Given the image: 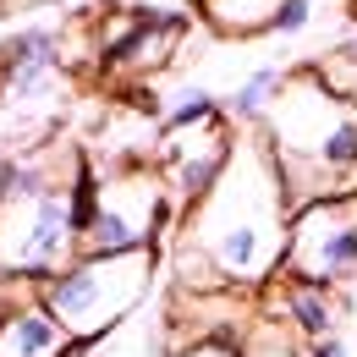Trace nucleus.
Wrapping results in <instances>:
<instances>
[{"instance_id": "f257e3e1", "label": "nucleus", "mask_w": 357, "mask_h": 357, "mask_svg": "<svg viewBox=\"0 0 357 357\" xmlns=\"http://www.w3.org/2000/svg\"><path fill=\"white\" fill-rule=\"evenodd\" d=\"M291 198L264 127H236L220 181L176 220L171 275L176 291H259L286 264Z\"/></svg>"}, {"instance_id": "f03ea898", "label": "nucleus", "mask_w": 357, "mask_h": 357, "mask_svg": "<svg viewBox=\"0 0 357 357\" xmlns=\"http://www.w3.org/2000/svg\"><path fill=\"white\" fill-rule=\"evenodd\" d=\"M264 137L291 209L357 192V99L335 93L313 66L286 72L264 116Z\"/></svg>"}, {"instance_id": "7ed1b4c3", "label": "nucleus", "mask_w": 357, "mask_h": 357, "mask_svg": "<svg viewBox=\"0 0 357 357\" xmlns=\"http://www.w3.org/2000/svg\"><path fill=\"white\" fill-rule=\"evenodd\" d=\"M83 154H22V171L0 198V275L50 280L83 259Z\"/></svg>"}, {"instance_id": "20e7f679", "label": "nucleus", "mask_w": 357, "mask_h": 357, "mask_svg": "<svg viewBox=\"0 0 357 357\" xmlns=\"http://www.w3.org/2000/svg\"><path fill=\"white\" fill-rule=\"evenodd\" d=\"M154 269H160V253L154 248H132V253H83L61 275L39 280V303H45L61 330L77 341V347H93L99 335H110L116 324H127L149 286H154Z\"/></svg>"}, {"instance_id": "39448f33", "label": "nucleus", "mask_w": 357, "mask_h": 357, "mask_svg": "<svg viewBox=\"0 0 357 357\" xmlns=\"http://www.w3.org/2000/svg\"><path fill=\"white\" fill-rule=\"evenodd\" d=\"M181 220L171 204V187L160 165L127 160L110 171H93L89 220H83V253H132V248H160V236Z\"/></svg>"}, {"instance_id": "423d86ee", "label": "nucleus", "mask_w": 357, "mask_h": 357, "mask_svg": "<svg viewBox=\"0 0 357 357\" xmlns=\"http://www.w3.org/2000/svg\"><path fill=\"white\" fill-rule=\"evenodd\" d=\"M280 275L319 280V286H352L357 280V192L319 198V204H303L291 215Z\"/></svg>"}, {"instance_id": "0eeeda50", "label": "nucleus", "mask_w": 357, "mask_h": 357, "mask_svg": "<svg viewBox=\"0 0 357 357\" xmlns=\"http://www.w3.org/2000/svg\"><path fill=\"white\" fill-rule=\"evenodd\" d=\"M231 149H236V121H231V116H215V121H204V127L160 132L154 165H160V176H165V187H171L176 215H187V209L220 181Z\"/></svg>"}, {"instance_id": "6e6552de", "label": "nucleus", "mask_w": 357, "mask_h": 357, "mask_svg": "<svg viewBox=\"0 0 357 357\" xmlns=\"http://www.w3.org/2000/svg\"><path fill=\"white\" fill-rule=\"evenodd\" d=\"M181 33H187V17H176V11H127L116 22V33H105L99 61L116 77H149L176 55Z\"/></svg>"}, {"instance_id": "1a4fd4ad", "label": "nucleus", "mask_w": 357, "mask_h": 357, "mask_svg": "<svg viewBox=\"0 0 357 357\" xmlns=\"http://www.w3.org/2000/svg\"><path fill=\"white\" fill-rule=\"evenodd\" d=\"M61 72V28L28 22L0 45V99H33Z\"/></svg>"}, {"instance_id": "9d476101", "label": "nucleus", "mask_w": 357, "mask_h": 357, "mask_svg": "<svg viewBox=\"0 0 357 357\" xmlns=\"http://www.w3.org/2000/svg\"><path fill=\"white\" fill-rule=\"evenodd\" d=\"M264 308H275L286 324H297L308 341H330V335H341L347 297H341V286H319V280H297V275H275V280L264 286Z\"/></svg>"}, {"instance_id": "9b49d317", "label": "nucleus", "mask_w": 357, "mask_h": 357, "mask_svg": "<svg viewBox=\"0 0 357 357\" xmlns=\"http://www.w3.org/2000/svg\"><path fill=\"white\" fill-rule=\"evenodd\" d=\"M83 347L61 330L45 303H17L0 313V357H77Z\"/></svg>"}, {"instance_id": "f8f14e48", "label": "nucleus", "mask_w": 357, "mask_h": 357, "mask_svg": "<svg viewBox=\"0 0 357 357\" xmlns=\"http://www.w3.org/2000/svg\"><path fill=\"white\" fill-rule=\"evenodd\" d=\"M308 335L297 330V324H286L275 308H259L248 313V324H242V335H236V357H308Z\"/></svg>"}, {"instance_id": "ddd939ff", "label": "nucleus", "mask_w": 357, "mask_h": 357, "mask_svg": "<svg viewBox=\"0 0 357 357\" xmlns=\"http://www.w3.org/2000/svg\"><path fill=\"white\" fill-rule=\"evenodd\" d=\"M280 83H286L280 66L248 72V77L231 89V99H225V116H231L236 127H264V116H269V105H275V93H280Z\"/></svg>"}, {"instance_id": "4468645a", "label": "nucleus", "mask_w": 357, "mask_h": 357, "mask_svg": "<svg viewBox=\"0 0 357 357\" xmlns=\"http://www.w3.org/2000/svg\"><path fill=\"white\" fill-rule=\"evenodd\" d=\"M198 6H204L209 28H220L231 39L269 33V22H275V11H280V0H198Z\"/></svg>"}, {"instance_id": "2eb2a0df", "label": "nucleus", "mask_w": 357, "mask_h": 357, "mask_svg": "<svg viewBox=\"0 0 357 357\" xmlns=\"http://www.w3.org/2000/svg\"><path fill=\"white\" fill-rule=\"evenodd\" d=\"M215 116H225V99L215 89H204V83H187V89H176L165 105H160V132L204 127V121H215Z\"/></svg>"}, {"instance_id": "dca6fc26", "label": "nucleus", "mask_w": 357, "mask_h": 357, "mask_svg": "<svg viewBox=\"0 0 357 357\" xmlns=\"http://www.w3.org/2000/svg\"><path fill=\"white\" fill-rule=\"evenodd\" d=\"M313 72L330 83L335 93H347V99H357V33L347 39V45H335V50H324L319 61H313Z\"/></svg>"}, {"instance_id": "f3484780", "label": "nucleus", "mask_w": 357, "mask_h": 357, "mask_svg": "<svg viewBox=\"0 0 357 357\" xmlns=\"http://www.w3.org/2000/svg\"><path fill=\"white\" fill-rule=\"evenodd\" d=\"M308 22H313V0H280L269 33L275 39H297V33H308Z\"/></svg>"}, {"instance_id": "a211bd4d", "label": "nucleus", "mask_w": 357, "mask_h": 357, "mask_svg": "<svg viewBox=\"0 0 357 357\" xmlns=\"http://www.w3.org/2000/svg\"><path fill=\"white\" fill-rule=\"evenodd\" d=\"M171 357H236V341H192V347H176Z\"/></svg>"}, {"instance_id": "6ab92c4d", "label": "nucleus", "mask_w": 357, "mask_h": 357, "mask_svg": "<svg viewBox=\"0 0 357 357\" xmlns=\"http://www.w3.org/2000/svg\"><path fill=\"white\" fill-rule=\"evenodd\" d=\"M308 357H352V347H347L341 335H330V341H313Z\"/></svg>"}]
</instances>
